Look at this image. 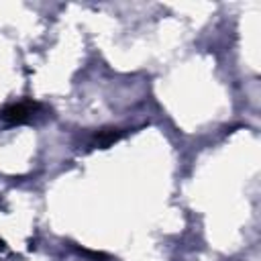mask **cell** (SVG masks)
<instances>
[{
	"label": "cell",
	"mask_w": 261,
	"mask_h": 261,
	"mask_svg": "<svg viewBox=\"0 0 261 261\" xmlns=\"http://www.w3.org/2000/svg\"><path fill=\"white\" fill-rule=\"evenodd\" d=\"M39 108L37 102H18V104H10L0 112V118L10 122V124H20V122H29L35 114V110Z\"/></svg>",
	"instance_id": "1"
},
{
	"label": "cell",
	"mask_w": 261,
	"mask_h": 261,
	"mask_svg": "<svg viewBox=\"0 0 261 261\" xmlns=\"http://www.w3.org/2000/svg\"><path fill=\"white\" fill-rule=\"evenodd\" d=\"M120 137H122V130H120V128H102L100 133H96V137H94V145H98V147H106V145L114 143V141L120 139Z\"/></svg>",
	"instance_id": "2"
}]
</instances>
